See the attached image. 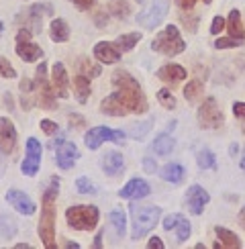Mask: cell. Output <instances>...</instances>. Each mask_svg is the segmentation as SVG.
I'll return each mask as SVG.
<instances>
[{
	"label": "cell",
	"instance_id": "cell-1",
	"mask_svg": "<svg viewBox=\"0 0 245 249\" xmlns=\"http://www.w3.org/2000/svg\"><path fill=\"white\" fill-rule=\"evenodd\" d=\"M112 86L117 92H112L100 102V112L108 117H125L129 112L143 115L147 110V98L143 94L139 82L133 78L129 71L117 70L112 74Z\"/></svg>",
	"mask_w": 245,
	"mask_h": 249
},
{
	"label": "cell",
	"instance_id": "cell-2",
	"mask_svg": "<svg viewBox=\"0 0 245 249\" xmlns=\"http://www.w3.org/2000/svg\"><path fill=\"white\" fill-rule=\"evenodd\" d=\"M59 192V178H51L49 186L43 192V209H41V221H39V235L43 239L47 249H55V198Z\"/></svg>",
	"mask_w": 245,
	"mask_h": 249
},
{
	"label": "cell",
	"instance_id": "cell-3",
	"mask_svg": "<svg viewBox=\"0 0 245 249\" xmlns=\"http://www.w3.org/2000/svg\"><path fill=\"white\" fill-rule=\"evenodd\" d=\"M131 216H133V231L131 237L133 239H141L145 237L153 227L158 225L159 216H161V209L159 206H131Z\"/></svg>",
	"mask_w": 245,
	"mask_h": 249
},
{
	"label": "cell",
	"instance_id": "cell-4",
	"mask_svg": "<svg viewBox=\"0 0 245 249\" xmlns=\"http://www.w3.org/2000/svg\"><path fill=\"white\" fill-rule=\"evenodd\" d=\"M98 216H100L98 209L96 206H90V204H76V206H70L66 211V221L71 229H76V231L96 229Z\"/></svg>",
	"mask_w": 245,
	"mask_h": 249
},
{
	"label": "cell",
	"instance_id": "cell-5",
	"mask_svg": "<svg viewBox=\"0 0 245 249\" xmlns=\"http://www.w3.org/2000/svg\"><path fill=\"white\" fill-rule=\"evenodd\" d=\"M151 49L158 51V53L168 55V57H174V55H178L186 49V43H184V39L180 37L178 27L168 25L156 39L151 41Z\"/></svg>",
	"mask_w": 245,
	"mask_h": 249
},
{
	"label": "cell",
	"instance_id": "cell-6",
	"mask_svg": "<svg viewBox=\"0 0 245 249\" xmlns=\"http://www.w3.org/2000/svg\"><path fill=\"white\" fill-rule=\"evenodd\" d=\"M35 98H37V102L41 105V108H45V110H55L57 94H55L53 86H49L45 61H41V66L37 68V76H35Z\"/></svg>",
	"mask_w": 245,
	"mask_h": 249
},
{
	"label": "cell",
	"instance_id": "cell-7",
	"mask_svg": "<svg viewBox=\"0 0 245 249\" xmlns=\"http://www.w3.org/2000/svg\"><path fill=\"white\" fill-rule=\"evenodd\" d=\"M15 51H17V55L20 59L27 61V64L43 57V51H41L39 45H35L33 41H31V33L27 29H20L17 33V47H15Z\"/></svg>",
	"mask_w": 245,
	"mask_h": 249
},
{
	"label": "cell",
	"instance_id": "cell-8",
	"mask_svg": "<svg viewBox=\"0 0 245 249\" xmlns=\"http://www.w3.org/2000/svg\"><path fill=\"white\" fill-rule=\"evenodd\" d=\"M168 0H153L151 6L147 10H143L141 15H137V23L143 25L145 29H156L168 15Z\"/></svg>",
	"mask_w": 245,
	"mask_h": 249
},
{
	"label": "cell",
	"instance_id": "cell-9",
	"mask_svg": "<svg viewBox=\"0 0 245 249\" xmlns=\"http://www.w3.org/2000/svg\"><path fill=\"white\" fill-rule=\"evenodd\" d=\"M198 123L202 129H219L223 124V112L217 107V100L207 98L198 108Z\"/></svg>",
	"mask_w": 245,
	"mask_h": 249
},
{
	"label": "cell",
	"instance_id": "cell-10",
	"mask_svg": "<svg viewBox=\"0 0 245 249\" xmlns=\"http://www.w3.org/2000/svg\"><path fill=\"white\" fill-rule=\"evenodd\" d=\"M45 8H49V4H33L17 17V23L23 29H27L31 35L41 33V23H43V13L41 10H45Z\"/></svg>",
	"mask_w": 245,
	"mask_h": 249
},
{
	"label": "cell",
	"instance_id": "cell-11",
	"mask_svg": "<svg viewBox=\"0 0 245 249\" xmlns=\"http://www.w3.org/2000/svg\"><path fill=\"white\" fill-rule=\"evenodd\" d=\"M41 158H43V147L35 137H29L27 139V155L23 163H20V170H23L25 176H35L39 172V165H41Z\"/></svg>",
	"mask_w": 245,
	"mask_h": 249
},
{
	"label": "cell",
	"instance_id": "cell-12",
	"mask_svg": "<svg viewBox=\"0 0 245 249\" xmlns=\"http://www.w3.org/2000/svg\"><path fill=\"white\" fill-rule=\"evenodd\" d=\"M17 147V129L13 121H8L6 117H0V153H13Z\"/></svg>",
	"mask_w": 245,
	"mask_h": 249
},
{
	"label": "cell",
	"instance_id": "cell-13",
	"mask_svg": "<svg viewBox=\"0 0 245 249\" xmlns=\"http://www.w3.org/2000/svg\"><path fill=\"white\" fill-rule=\"evenodd\" d=\"M210 200V194L202 188V186L194 184L188 188V194H186V202H188V209L192 214H202L204 213V206L209 204Z\"/></svg>",
	"mask_w": 245,
	"mask_h": 249
},
{
	"label": "cell",
	"instance_id": "cell-14",
	"mask_svg": "<svg viewBox=\"0 0 245 249\" xmlns=\"http://www.w3.org/2000/svg\"><path fill=\"white\" fill-rule=\"evenodd\" d=\"M80 158V153H78V147L74 143H70V141H59L57 145V149H55V161L61 170H70V168H74V163L76 160Z\"/></svg>",
	"mask_w": 245,
	"mask_h": 249
},
{
	"label": "cell",
	"instance_id": "cell-15",
	"mask_svg": "<svg viewBox=\"0 0 245 249\" xmlns=\"http://www.w3.org/2000/svg\"><path fill=\"white\" fill-rule=\"evenodd\" d=\"M51 84L59 98H68L70 96V80H68V71L66 66L61 61H55L53 70H51Z\"/></svg>",
	"mask_w": 245,
	"mask_h": 249
},
{
	"label": "cell",
	"instance_id": "cell-16",
	"mask_svg": "<svg viewBox=\"0 0 245 249\" xmlns=\"http://www.w3.org/2000/svg\"><path fill=\"white\" fill-rule=\"evenodd\" d=\"M151 188H149V184L145 180H131L127 182L122 188L119 190V196L121 198H127V200H139V198H145V196H149Z\"/></svg>",
	"mask_w": 245,
	"mask_h": 249
},
{
	"label": "cell",
	"instance_id": "cell-17",
	"mask_svg": "<svg viewBox=\"0 0 245 249\" xmlns=\"http://www.w3.org/2000/svg\"><path fill=\"white\" fill-rule=\"evenodd\" d=\"M6 200L13 204L20 214L31 216V214H35V211H37L35 202L31 200L25 192H20V190H8V192H6Z\"/></svg>",
	"mask_w": 245,
	"mask_h": 249
},
{
	"label": "cell",
	"instance_id": "cell-18",
	"mask_svg": "<svg viewBox=\"0 0 245 249\" xmlns=\"http://www.w3.org/2000/svg\"><path fill=\"white\" fill-rule=\"evenodd\" d=\"M84 141H86V147L88 149H98L105 141H115V131L106 129V127H92L86 133Z\"/></svg>",
	"mask_w": 245,
	"mask_h": 249
},
{
	"label": "cell",
	"instance_id": "cell-19",
	"mask_svg": "<svg viewBox=\"0 0 245 249\" xmlns=\"http://www.w3.org/2000/svg\"><path fill=\"white\" fill-rule=\"evenodd\" d=\"M94 57L100 64H117L121 59V51L115 43H106V41H100L94 45Z\"/></svg>",
	"mask_w": 245,
	"mask_h": 249
},
{
	"label": "cell",
	"instance_id": "cell-20",
	"mask_svg": "<svg viewBox=\"0 0 245 249\" xmlns=\"http://www.w3.org/2000/svg\"><path fill=\"white\" fill-rule=\"evenodd\" d=\"M158 78L161 82H166V84H170V86H176L178 82H182L184 78H186V70H184L182 66H178V64H168V66L158 70Z\"/></svg>",
	"mask_w": 245,
	"mask_h": 249
},
{
	"label": "cell",
	"instance_id": "cell-21",
	"mask_svg": "<svg viewBox=\"0 0 245 249\" xmlns=\"http://www.w3.org/2000/svg\"><path fill=\"white\" fill-rule=\"evenodd\" d=\"M100 165H102V170H105L106 174L117 176L122 168H125V160H122V155L119 151H106L105 155H102Z\"/></svg>",
	"mask_w": 245,
	"mask_h": 249
},
{
	"label": "cell",
	"instance_id": "cell-22",
	"mask_svg": "<svg viewBox=\"0 0 245 249\" xmlns=\"http://www.w3.org/2000/svg\"><path fill=\"white\" fill-rule=\"evenodd\" d=\"M227 31H229V37L231 39H237V41H245V29L241 23V15L239 10H231L229 18H227Z\"/></svg>",
	"mask_w": 245,
	"mask_h": 249
},
{
	"label": "cell",
	"instance_id": "cell-23",
	"mask_svg": "<svg viewBox=\"0 0 245 249\" xmlns=\"http://www.w3.org/2000/svg\"><path fill=\"white\" fill-rule=\"evenodd\" d=\"M214 235H217V243L214 247H229V249H237L241 247V239L235 233H231L229 229H223V227H214Z\"/></svg>",
	"mask_w": 245,
	"mask_h": 249
},
{
	"label": "cell",
	"instance_id": "cell-24",
	"mask_svg": "<svg viewBox=\"0 0 245 249\" xmlns=\"http://www.w3.org/2000/svg\"><path fill=\"white\" fill-rule=\"evenodd\" d=\"M49 37L55 41V43H64L70 39V27L64 18H53L49 27Z\"/></svg>",
	"mask_w": 245,
	"mask_h": 249
},
{
	"label": "cell",
	"instance_id": "cell-25",
	"mask_svg": "<svg viewBox=\"0 0 245 249\" xmlns=\"http://www.w3.org/2000/svg\"><path fill=\"white\" fill-rule=\"evenodd\" d=\"M184 174H186V172H184V168H182L180 163H166V165L161 168V174H159V176H161V178L166 180V182L180 184V182L184 180Z\"/></svg>",
	"mask_w": 245,
	"mask_h": 249
},
{
	"label": "cell",
	"instance_id": "cell-26",
	"mask_svg": "<svg viewBox=\"0 0 245 249\" xmlns=\"http://www.w3.org/2000/svg\"><path fill=\"white\" fill-rule=\"evenodd\" d=\"M20 102H23L25 110H31V107L35 105V82L20 80Z\"/></svg>",
	"mask_w": 245,
	"mask_h": 249
},
{
	"label": "cell",
	"instance_id": "cell-27",
	"mask_svg": "<svg viewBox=\"0 0 245 249\" xmlns=\"http://www.w3.org/2000/svg\"><path fill=\"white\" fill-rule=\"evenodd\" d=\"M74 90H76V98L80 105H84V102L90 98V80L88 76L84 74H80L74 78Z\"/></svg>",
	"mask_w": 245,
	"mask_h": 249
},
{
	"label": "cell",
	"instance_id": "cell-28",
	"mask_svg": "<svg viewBox=\"0 0 245 249\" xmlns=\"http://www.w3.org/2000/svg\"><path fill=\"white\" fill-rule=\"evenodd\" d=\"M174 139L170 137L168 133H161V135H158V139H156V143H153V149H156V153L158 155H168V153H172V149H174Z\"/></svg>",
	"mask_w": 245,
	"mask_h": 249
},
{
	"label": "cell",
	"instance_id": "cell-29",
	"mask_svg": "<svg viewBox=\"0 0 245 249\" xmlns=\"http://www.w3.org/2000/svg\"><path fill=\"white\" fill-rule=\"evenodd\" d=\"M17 235V223L13 216L8 214H0V237H4V239H13Z\"/></svg>",
	"mask_w": 245,
	"mask_h": 249
},
{
	"label": "cell",
	"instance_id": "cell-30",
	"mask_svg": "<svg viewBox=\"0 0 245 249\" xmlns=\"http://www.w3.org/2000/svg\"><path fill=\"white\" fill-rule=\"evenodd\" d=\"M139 41H141V33H127V35H121L115 41V45L119 47V51L122 53V51H131L133 47L139 43Z\"/></svg>",
	"mask_w": 245,
	"mask_h": 249
},
{
	"label": "cell",
	"instance_id": "cell-31",
	"mask_svg": "<svg viewBox=\"0 0 245 249\" xmlns=\"http://www.w3.org/2000/svg\"><path fill=\"white\" fill-rule=\"evenodd\" d=\"M202 94V82L200 80H192L186 84V88H184V98H186L188 102H196Z\"/></svg>",
	"mask_w": 245,
	"mask_h": 249
},
{
	"label": "cell",
	"instance_id": "cell-32",
	"mask_svg": "<svg viewBox=\"0 0 245 249\" xmlns=\"http://www.w3.org/2000/svg\"><path fill=\"white\" fill-rule=\"evenodd\" d=\"M196 161H198L200 170H214L217 168V161H214V155L210 149H200L196 155Z\"/></svg>",
	"mask_w": 245,
	"mask_h": 249
},
{
	"label": "cell",
	"instance_id": "cell-33",
	"mask_svg": "<svg viewBox=\"0 0 245 249\" xmlns=\"http://www.w3.org/2000/svg\"><path fill=\"white\" fill-rule=\"evenodd\" d=\"M108 219H110L112 229H115V233H117L119 237L125 235V231H127V219H125V214H122L121 211H112Z\"/></svg>",
	"mask_w": 245,
	"mask_h": 249
},
{
	"label": "cell",
	"instance_id": "cell-34",
	"mask_svg": "<svg viewBox=\"0 0 245 249\" xmlns=\"http://www.w3.org/2000/svg\"><path fill=\"white\" fill-rule=\"evenodd\" d=\"M108 10L119 18H127L131 6H129L127 0H108Z\"/></svg>",
	"mask_w": 245,
	"mask_h": 249
},
{
	"label": "cell",
	"instance_id": "cell-35",
	"mask_svg": "<svg viewBox=\"0 0 245 249\" xmlns=\"http://www.w3.org/2000/svg\"><path fill=\"white\" fill-rule=\"evenodd\" d=\"M174 231H176V241H178V243H184V241H186L188 237H190V223L182 216V219L178 221V225L174 227Z\"/></svg>",
	"mask_w": 245,
	"mask_h": 249
},
{
	"label": "cell",
	"instance_id": "cell-36",
	"mask_svg": "<svg viewBox=\"0 0 245 249\" xmlns=\"http://www.w3.org/2000/svg\"><path fill=\"white\" fill-rule=\"evenodd\" d=\"M158 100H159V105L163 107V108H174L176 107V98H174V94L170 90H166V88H161V90H158Z\"/></svg>",
	"mask_w": 245,
	"mask_h": 249
},
{
	"label": "cell",
	"instance_id": "cell-37",
	"mask_svg": "<svg viewBox=\"0 0 245 249\" xmlns=\"http://www.w3.org/2000/svg\"><path fill=\"white\" fill-rule=\"evenodd\" d=\"M80 70H82V74H84V76H90V78L100 76V71H102V68H100V66L90 64L88 59H80Z\"/></svg>",
	"mask_w": 245,
	"mask_h": 249
},
{
	"label": "cell",
	"instance_id": "cell-38",
	"mask_svg": "<svg viewBox=\"0 0 245 249\" xmlns=\"http://www.w3.org/2000/svg\"><path fill=\"white\" fill-rule=\"evenodd\" d=\"M76 188H78L80 194H96V186L92 184L88 178H84V176L76 180Z\"/></svg>",
	"mask_w": 245,
	"mask_h": 249
},
{
	"label": "cell",
	"instance_id": "cell-39",
	"mask_svg": "<svg viewBox=\"0 0 245 249\" xmlns=\"http://www.w3.org/2000/svg\"><path fill=\"white\" fill-rule=\"evenodd\" d=\"M151 129V121H145V123H137L135 127L131 129V137H135V139H141V137H145V133Z\"/></svg>",
	"mask_w": 245,
	"mask_h": 249
},
{
	"label": "cell",
	"instance_id": "cell-40",
	"mask_svg": "<svg viewBox=\"0 0 245 249\" xmlns=\"http://www.w3.org/2000/svg\"><path fill=\"white\" fill-rule=\"evenodd\" d=\"M0 78H17L15 68L8 64V59H4L0 55Z\"/></svg>",
	"mask_w": 245,
	"mask_h": 249
},
{
	"label": "cell",
	"instance_id": "cell-41",
	"mask_svg": "<svg viewBox=\"0 0 245 249\" xmlns=\"http://www.w3.org/2000/svg\"><path fill=\"white\" fill-rule=\"evenodd\" d=\"M241 45V41H237V39H217L214 41V47L217 49H229V47H239Z\"/></svg>",
	"mask_w": 245,
	"mask_h": 249
},
{
	"label": "cell",
	"instance_id": "cell-42",
	"mask_svg": "<svg viewBox=\"0 0 245 249\" xmlns=\"http://www.w3.org/2000/svg\"><path fill=\"white\" fill-rule=\"evenodd\" d=\"M39 127H41V131L47 133V135H53V133H57V123L49 121V119H43V121H41V123H39Z\"/></svg>",
	"mask_w": 245,
	"mask_h": 249
},
{
	"label": "cell",
	"instance_id": "cell-43",
	"mask_svg": "<svg viewBox=\"0 0 245 249\" xmlns=\"http://www.w3.org/2000/svg\"><path fill=\"white\" fill-rule=\"evenodd\" d=\"M225 25H227V20H225L223 17H214L212 18V25H210V33L212 35H219L221 31L225 29Z\"/></svg>",
	"mask_w": 245,
	"mask_h": 249
},
{
	"label": "cell",
	"instance_id": "cell-44",
	"mask_svg": "<svg viewBox=\"0 0 245 249\" xmlns=\"http://www.w3.org/2000/svg\"><path fill=\"white\" fill-rule=\"evenodd\" d=\"M180 219H182V214H168L166 219H163V229H166V231H172L174 227L178 225Z\"/></svg>",
	"mask_w": 245,
	"mask_h": 249
},
{
	"label": "cell",
	"instance_id": "cell-45",
	"mask_svg": "<svg viewBox=\"0 0 245 249\" xmlns=\"http://www.w3.org/2000/svg\"><path fill=\"white\" fill-rule=\"evenodd\" d=\"M202 2H204V4H210L212 0H202ZM176 4H178L182 10H188V13H190V10L194 8V4H196V0H176Z\"/></svg>",
	"mask_w": 245,
	"mask_h": 249
},
{
	"label": "cell",
	"instance_id": "cell-46",
	"mask_svg": "<svg viewBox=\"0 0 245 249\" xmlns=\"http://www.w3.org/2000/svg\"><path fill=\"white\" fill-rule=\"evenodd\" d=\"M71 4H76L80 10H88V8H92L96 4V0H70Z\"/></svg>",
	"mask_w": 245,
	"mask_h": 249
},
{
	"label": "cell",
	"instance_id": "cell-47",
	"mask_svg": "<svg viewBox=\"0 0 245 249\" xmlns=\"http://www.w3.org/2000/svg\"><path fill=\"white\" fill-rule=\"evenodd\" d=\"M233 115L237 119L245 121V102H235V105H233Z\"/></svg>",
	"mask_w": 245,
	"mask_h": 249
},
{
	"label": "cell",
	"instance_id": "cell-48",
	"mask_svg": "<svg viewBox=\"0 0 245 249\" xmlns=\"http://www.w3.org/2000/svg\"><path fill=\"white\" fill-rule=\"evenodd\" d=\"M70 123H71V127H78V129L86 124V121L82 119V117H78V115H70Z\"/></svg>",
	"mask_w": 245,
	"mask_h": 249
},
{
	"label": "cell",
	"instance_id": "cell-49",
	"mask_svg": "<svg viewBox=\"0 0 245 249\" xmlns=\"http://www.w3.org/2000/svg\"><path fill=\"white\" fill-rule=\"evenodd\" d=\"M143 165H145V170H147L149 174H156V163H153L151 158H145V160H143Z\"/></svg>",
	"mask_w": 245,
	"mask_h": 249
},
{
	"label": "cell",
	"instance_id": "cell-50",
	"mask_svg": "<svg viewBox=\"0 0 245 249\" xmlns=\"http://www.w3.org/2000/svg\"><path fill=\"white\" fill-rule=\"evenodd\" d=\"M149 247H151V249H163V241L159 239V237H151Z\"/></svg>",
	"mask_w": 245,
	"mask_h": 249
},
{
	"label": "cell",
	"instance_id": "cell-51",
	"mask_svg": "<svg viewBox=\"0 0 245 249\" xmlns=\"http://www.w3.org/2000/svg\"><path fill=\"white\" fill-rule=\"evenodd\" d=\"M239 223H241V227L245 229V209H241V213H239Z\"/></svg>",
	"mask_w": 245,
	"mask_h": 249
},
{
	"label": "cell",
	"instance_id": "cell-52",
	"mask_svg": "<svg viewBox=\"0 0 245 249\" xmlns=\"http://www.w3.org/2000/svg\"><path fill=\"white\" fill-rule=\"evenodd\" d=\"M4 102L8 105V108H13V98H10V94H4Z\"/></svg>",
	"mask_w": 245,
	"mask_h": 249
},
{
	"label": "cell",
	"instance_id": "cell-53",
	"mask_svg": "<svg viewBox=\"0 0 245 249\" xmlns=\"http://www.w3.org/2000/svg\"><path fill=\"white\" fill-rule=\"evenodd\" d=\"M100 239H102V233H98V235H96V241H94V247H102V241H100Z\"/></svg>",
	"mask_w": 245,
	"mask_h": 249
},
{
	"label": "cell",
	"instance_id": "cell-54",
	"mask_svg": "<svg viewBox=\"0 0 245 249\" xmlns=\"http://www.w3.org/2000/svg\"><path fill=\"white\" fill-rule=\"evenodd\" d=\"M66 247H70V249H71V247H74V249H78L80 245H78V243H66Z\"/></svg>",
	"mask_w": 245,
	"mask_h": 249
},
{
	"label": "cell",
	"instance_id": "cell-55",
	"mask_svg": "<svg viewBox=\"0 0 245 249\" xmlns=\"http://www.w3.org/2000/svg\"><path fill=\"white\" fill-rule=\"evenodd\" d=\"M241 170H245V151H243V160H241Z\"/></svg>",
	"mask_w": 245,
	"mask_h": 249
},
{
	"label": "cell",
	"instance_id": "cell-56",
	"mask_svg": "<svg viewBox=\"0 0 245 249\" xmlns=\"http://www.w3.org/2000/svg\"><path fill=\"white\" fill-rule=\"evenodd\" d=\"M4 33V27H2V20H0V35Z\"/></svg>",
	"mask_w": 245,
	"mask_h": 249
}]
</instances>
